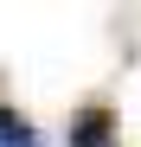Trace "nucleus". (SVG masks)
I'll use <instances>...</instances> for the list:
<instances>
[{
	"instance_id": "obj_2",
	"label": "nucleus",
	"mask_w": 141,
	"mask_h": 147,
	"mask_svg": "<svg viewBox=\"0 0 141 147\" xmlns=\"http://www.w3.org/2000/svg\"><path fill=\"white\" fill-rule=\"evenodd\" d=\"M0 147H39V134H32V121L19 115V109H0Z\"/></svg>"
},
{
	"instance_id": "obj_1",
	"label": "nucleus",
	"mask_w": 141,
	"mask_h": 147,
	"mask_svg": "<svg viewBox=\"0 0 141 147\" xmlns=\"http://www.w3.org/2000/svg\"><path fill=\"white\" fill-rule=\"evenodd\" d=\"M109 134H115V109L109 102H90V109L70 115V147H109Z\"/></svg>"
}]
</instances>
